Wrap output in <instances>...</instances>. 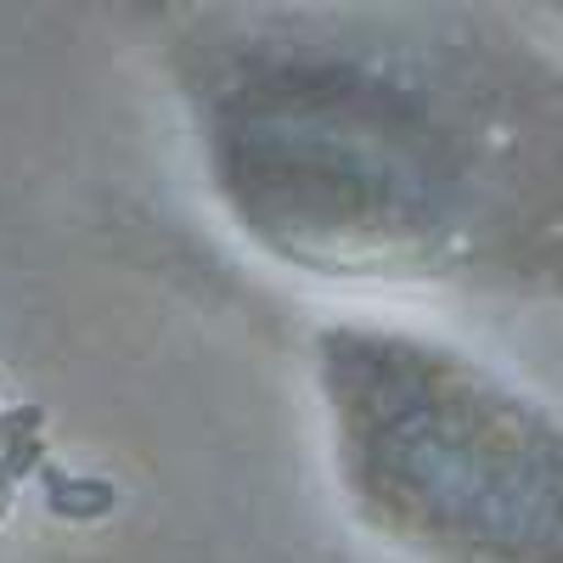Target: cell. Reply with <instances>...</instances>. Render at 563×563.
<instances>
[{"label": "cell", "mask_w": 563, "mask_h": 563, "mask_svg": "<svg viewBox=\"0 0 563 563\" xmlns=\"http://www.w3.org/2000/svg\"><path fill=\"white\" fill-rule=\"evenodd\" d=\"M113 485L108 479H90V474H57V467H45V507L57 512V519H102L113 507Z\"/></svg>", "instance_id": "1"}, {"label": "cell", "mask_w": 563, "mask_h": 563, "mask_svg": "<svg viewBox=\"0 0 563 563\" xmlns=\"http://www.w3.org/2000/svg\"><path fill=\"white\" fill-rule=\"evenodd\" d=\"M40 462H45V445H40V440H23V445H12V451H0V490H12L23 474H34Z\"/></svg>", "instance_id": "2"}, {"label": "cell", "mask_w": 563, "mask_h": 563, "mask_svg": "<svg viewBox=\"0 0 563 563\" xmlns=\"http://www.w3.org/2000/svg\"><path fill=\"white\" fill-rule=\"evenodd\" d=\"M40 422H45L40 406H18V411H7V417H0V451H12V445H23V440H40Z\"/></svg>", "instance_id": "3"}, {"label": "cell", "mask_w": 563, "mask_h": 563, "mask_svg": "<svg viewBox=\"0 0 563 563\" xmlns=\"http://www.w3.org/2000/svg\"><path fill=\"white\" fill-rule=\"evenodd\" d=\"M7 501H12V490H0V512H7Z\"/></svg>", "instance_id": "4"}]
</instances>
